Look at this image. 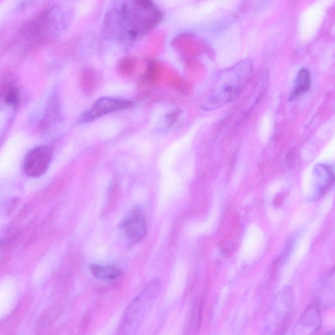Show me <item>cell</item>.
Segmentation results:
<instances>
[{
  "label": "cell",
  "instance_id": "1",
  "mask_svg": "<svg viewBox=\"0 0 335 335\" xmlns=\"http://www.w3.org/2000/svg\"><path fill=\"white\" fill-rule=\"evenodd\" d=\"M161 15L151 0H116L105 19L106 32L131 41L156 26Z\"/></svg>",
  "mask_w": 335,
  "mask_h": 335
},
{
  "label": "cell",
  "instance_id": "2",
  "mask_svg": "<svg viewBox=\"0 0 335 335\" xmlns=\"http://www.w3.org/2000/svg\"><path fill=\"white\" fill-rule=\"evenodd\" d=\"M252 72L250 61L242 60L218 73L201 108L210 112L234 101L250 83Z\"/></svg>",
  "mask_w": 335,
  "mask_h": 335
},
{
  "label": "cell",
  "instance_id": "3",
  "mask_svg": "<svg viewBox=\"0 0 335 335\" xmlns=\"http://www.w3.org/2000/svg\"><path fill=\"white\" fill-rule=\"evenodd\" d=\"M161 286L160 279H153L134 298L126 308L120 323L118 329L120 334L133 335L137 332L158 298Z\"/></svg>",
  "mask_w": 335,
  "mask_h": 335
},
{
  "label": "cell",
  "instance_id": "4",
  "mask_svg": "<svg viewBox=\"0 0 335 335\" xmlns=\"http://www.w3.org/2000/svg\"><path fill=\"white\" fill-rule=\"evenodd\" d=\"M53 156V149L47 145H39L30 149L23 160V172L30 177H41L49 169Z\"/></svg>",
  "mask_w": 335,
  "mask_h": 335
},
{
  "label": "cell",
  "instance_id": "5",
  "mask_svg": "<svg viewBox=\"0 0 335 335\" xmlns=\"http://www.w3.org/2000/svg\"><path fill=\"white\" fill-rule=\"evenodd\" d=\"M133 105V101L121 98L101 97L81 115L79 122L86 123L93 121L112 113L127 110Z\"/></svg>",
  "mask_w": 335,
  "mask_h": 335
},
{
  "label": "cell",
  "instance_id": "6",
  "mask_svg": "<svg viewBox=\"0 0 335 335\" xmlns=\"http://www.w3.org/2000/svg\"><path fill=\"white\" fill-rule=\"evenodd\" d=\"M121 227L124 235L132 242H140L147 235L146 219L142 212L138 209L133 210L126 216Z\"/></svg>",
  "mask_w": 335,
  "mask_h": 335
},
{
  "label": "cell",
  "instance_id": "7",
  "mask_svg": "<svg viewBox=\"0 0 335 335\" xmlns=\"http://www.w3.org/2000/svg\"><path fill=\"white\" fill-rule=\"evenodd\" d=\"M320 312L317 304L310 306L298 319L293 329L294 335H313L321 328Z\"/></svg>",
  "mask_w": 335,
  "mask_h": 335
},
{
  "label": "cell",
  "instance_id": "8",
  "mask_svg": "<svg viewBox=\"0 0 335 335\" xmlns=\"http://www.w3.org/2000/svg\"><path fill=\"white\" fill-rule=\"evenodd\" d=\"M317 300L319 305L329 307L335 304V266L319 283Z\"/></svg>",
  "mask_w": 335,
  "mask_h": 335
},
{
  "label": "cell",
  "instance_id": "9",
  "mask_svg": "<svg viewBox=\"0 0 335 335\" xmlns=\"http://www.w3.org/2000/svg\"><path fill=\"white\" fill-rule=\"evenodd\" d=\"M293 295L290 290H286L277 298L273 311V317L276 319L277 329H282L286 324L292 311Z\"/></svg>",
  "mask_w": 335,
  "mask_h": 335
},
{
  "label": "cell",
  "instance_id": "10",
  "mask_svg": "<svg viewBox=\"0 0 335 335\" xmlns=\"http://www.w3.org/2000/svg\"><path fill=\"white\" fill-rule=\"evenodd\" d=\"M315 197L318 198L332 185L335 180L332 170L325 164H318L315 169Z\"/></svg>",
  "mask_w": 335,
  "mask_h": 335
},
{
  "label": "cell",
  "instance_id": "11",
  "mask_svg": "<svg viewBox=\"0 0 335 335\" xmlns=\"http://www.w3.org/2000/svg\"><path fill=\"white\" fill-rule=\"evenodd\" d=\"M92 275L96 278L104 281H114L122 275V271L116 265H99L93 264L91 266Z\"/></svg>",
  "mask_w": 335,
  "mask_h": 335
},
{
  "label": "cell",
  "instance_id": "12",
  "mask_svg": "<svg viewBox=\"0 0 335 335\" xmlns=\"http://www.w3.org/2000/svg\"><path fill=\"white\" fill-rule=\"evenodd\" d=\"M311 75L309 72L306 69H302L298 74L296 89L292 96V99L298 97L308 91L311 87Z\"/></svg>",
  "mask_w": 335,
  "mask_h": 335
},
{
  "label": "cell",
  "instance_id": "13",
  "mask_svg": "<svg viewBox=\"0 0 335 335\" xmlns=\"http://www.w3.org/2000/svg\"><path fill=\"white\" fill-rule=\"evenodd\" d=\"M3 99L7 105L11 108H16L20 101L18 89L15 86L9 85L3 92Z\"/></svg>",
  "mask_w": 335,
  "mask_h": 335
},
{
  "label": "cell",
  "instance_id": "14",
  "mask_svg": "<svg viewBox=\"0 0 335 335\" xmlns=\"http://www.w3.org/2000/svg\"><path fill=\"white\" fill-rule=\"evenodd\" d=\"M135 66V62L131 59H124L120 60L118 64V70L121 73L131 72Z\"/></svg>",
  "mask_w": 335,
  "mask_h": 335
},
{
  "label": "cell",
  "instance_id": "15",
  "mask_svg": "<svg viewBox=\"0 0 335 335\" xmlns=\"http://www.w3.org/2000/svg\"><path fill=\"white\" fill-rule=\"evenodd\" d=\"M329 335H335V329L334 330H333L332 331H331V332L329 333Z\"/></svg>",
  "mask_w": 335,
  "mask_h": 335
}]
</instances>
